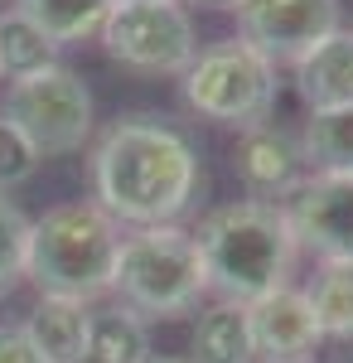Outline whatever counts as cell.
Segmentation results:
<instances>
[{"instance_id":"5b68a950","label":"cell","mask_w":353,"mask_h":363,"mask_svg":"<svg viewBox=\"0 0 353 363\" xmlns=\"http://www.w3.org/2000/svg\"><path fill=\"white\" fill-rule=\"evenodd\" d=\"M184 102L203 121L232 126V131H252L262 126L276 107V63L262 58L242 39H218L208 49H198L189 68H184Z\"/></svg>"},{"instance_id":"3957f363","label":"cell","mask_w":353,"mask_h":363,"mask_svg":"<svg viewBox=\"0 0 353 363\" xmlns=\"http://www.w3.org/2000/svg\"><path fill=\"white\" fill-rule=\"evenodd\" d=\"M121 228L92 199L54 203L39 218H29V247H25V281L39 286V296L58 301H102L111 296Z\"/></svg>"},{"instance_id":"603a6c76","label":"cell","mask_w":353,"mask_h":363,"mask_svg":"<svg viewBox=\"0 0 353 363\" xmlns=\"http://www.w3.org/2000/svg\"><path fill=\"white\" fill-rule=\"evenodd\" d=\"M145 363H189V359H164V354H150Z\"/></svg>"},{"instance_id":"9c48e42d","label":"cell","mask_w":353,"mask_h":363,"mask_svg":"<svg viewBox=\"0 0 353 363\" xmlns=\"http://www.w3.org/2000/svg\"><path fill=\"white\" fill-rule=\"evenodd\" d=\"M281 208L296 247L320 262H353V174H310Z\"/></svg>"},{"instance_id":"4fadbf2b","label":"cell","mask_w":353,"mask_h":363,"mask_svg":"<svg viewBox=\"0 0 353 363\" xmlns=\"http://www.w3.org/2000/svg\"><path fill=\"white\" fill-rule=\"evenodd\" d=\"M87 315H92V310L78 306V301L39 296L20 330H25V339L39 349L44 363H82V354H87Z\"/></svg>"},{"instance_id":"6da1fadb","label":"cell","mask_w":353,"mask_h":363,"mask_svg":"<svg viewBox=\"0 0 353 363\" xmlns=\"http://www.w3.org/2000/svg\"><path fill=\"white\" fill-rule=\"evenodd\" d=\"M92 203L116 228H164L198 194V155L164 116H116L92 145Z\"/></svg>"},{"instance_id":"5bb4252c","label":"cell","mask_w":353,"mask_h":363,"mask_svg":"<svg viewBox=\"0 0 353 363\" xmlns=\"http://www.w3.org/2000/svg\"><path fill=\"white\" fill-rule=\"evenodd\" d=\"M189 349H194L189 363H257L247 306H237V301H213V306H203L198 320H194Z\"/></svg>"},{"instance_id":"7c38bea8","label":"cell","mask_w":353,"mask_h":363,"mask_svg":"<svg viewBox=\"0 0 353 363\" xmlns=\"http://www.w3.org/2000/svg\"><path fill=\"white\" fill-rule=\"evenodd\" d=\"M291 68H296V92L310 116L353 107V29L339 25L325 44H315Z\"/></svg>"},{"instance_id":"8992f818","label":"cell","mask_w":353,"mask_h":363,"mask_svg":"<svg viewBox=\"0 0 353 363\" xmlns=\"http://www.w3.org/2000/svg\"><path fill=\"white\" fill-rule=\"evenodd\" d=\"M0 116L39 150V155H73L92 136V92L73 68H44L20 83H5Z\"/></svg>"},{"instance_id":"ac0fdd59","label":"cell","mask_w":353,"mask_h":363,"mask_svg":"<svg viewBox=\"0 0 353 363\" xmlns=\"http://www.w3.org/2000/svg\"><path fill=\"white\" fill-rule=\"evenodd\" d=\"M305 301L325 339H353V262H320Z\"/></svg>"},{"instance_id":"30bf717a","label":"cell","mask_w":353,"mask_h":363,"mask_svg":"<svg viewBox=\"0 0 353 363\" xmlns=\"http://www.w3.org/2000/svg\"><path fill=\"white\" fill-rule=\"evenodd\" d=\"M247 325H252V349L257 363H286V359H315V349L325 344L315 310L305 301V291L281 286L271 296H262L257 306H247Z\"/></svg>"},{"instance_id":"2e32d148","label":"cell","mask_w":353,"mask_h":363,"mask_svg":"<svg viewBox=\"0 0 353 363\" xmlns=\"http://www.w3.org/2000/svg\"><path fill=\"white\" fill-rule=\"evenodd\" d=\"M54 63H58V44L10 5V10L0 15V78H5V83H20V78L44 73V68H54Z\"/></svg>"},{"instance_id":"44dd1931","label":"cell","mask_w":353,"mask_h":363,"mask_svg":"<svg viewBox=\"0 0 353 363\" xmlns=\"http://www.w3.org/2000/svg\"><path fill=\"white\" fill-rule=\"evenodd\" d=\"M39 165H44V155H39V150L0 116V194L29 184V179L39 174Z\"/></svg>"},{"instance_id":"52a82bcc","label":"cell","mask_w":353,"mask_h":363,"mask_svg":"<svg viewBox=\"0 0 353 363\" xmlns=\"http://www.w3.org/2000/svg\"><path fill=\"white\" fill-rule=\"evenodd\" d=\"M102 49L131 73H179L198 58V34L179 0H116L102 20Z\"/></svg>"},{"instance_id":"7a4b0ae2","label":"cell","mask_w":353,"mask_h":363,"mask_svg":"<svg viewBox=\"0 0 353 363\" xmlns=\"http://www.w3.org/2000/svg\"><path fill=\"white\" fill-rule=\"evenodd\" d=\"M198 257H203V277L218 301H237V306H257L262 296H271L281 286H291L296 272V233L286 223L281 203H257V199H237L213 208L198 233Z\"/></svg>"},{"instance_id":"e0dca14e","label":"cell","mask_w":353,"mask_h":363,"mask_svg":"<svg viewBox=\"0 0 353 363\" xmlns=\"http://www.w3.org/2000/svg\"><path fill=\"white\" fill-rule=\"evenodd\" d=\"M116 0H15V10L25 15L29 25H39L58 49L63 44H78L87 34H97L107 10Z\"/></svg>"},{"instance_id":"cb8c5ba5","label":"cell","mask_w":353,"mask_h":363,"mask_svg":"<svg viewBox=\"0 0 353 363\" xmlns=\"http://www.w3.org/2000/svg\"><path fill=\"white\" fill-rule=\"evenodd\" d=\"M286 363H315V359H286Z\"/></svg>"},{"instance_id":"9a60e30c","label":"cell","mask_w":353,"mask_h":363,"mask_svg":"<svg viewBox=\"0 0 353 363\" xmlns=\"http://www.w3.org/2000/svg\"><path fill=\"white\" fill-rule=\"evenodd\" d=\"M150 325L126 306H102L87 315V354L82 363H145Z\"/></svg>"},{"instance_id":"7402d4cb","label":"cell","mask_w":353,"mask_h":363,"mask_svg":"<svg viewBox=\"0 0 353 363\" xmlns=\"http://www.w3.org/2000/svg\"><path fill=\"white\" fill-rule=\"evenodd\" d=\"M0 363H44L39 359V349L25 339V330H0Z\"/></svg>"},{"instance_id":"ffe728a7","label":"cell","mask_w":353,"mask_h":363,"mask_svg":"<svg viewBox=\"0 0 353 363\" xmlns=\"http://www.w3.org/2000/svg\"><path fill=\"white\" fill-rule=\"evenodd\" d=\"M25 247H29V218L10 194H0V296H10L25 281Z\"/></svg>"},{"instance_id":"277c9868","label":"cell","mask_w":353,"mask_h":363,"mask_svg":"<svg viewBox=\"0 0 353 363\" xmlns=\"http://www.w3.org/2000/svg\"><path fill=\"white\" fill-rule=\"evenodd\" d=\"M111 291L121 296V306L145 315H189L203 296H208V277H203V257L194 233L179 223L164 228H131L116 252V277Z\"/></svg>"},{"instance_id":"d6986e66","label":"cell","mask_w":353,"mask_h":363,"mask_svg":"<svg viewBox=\"0 0 353 363\" xmlns=\"http://www.w3.org/2000/svg\"><path fill=\"white\" fill-rule=\"evenodd\" d=\"M296 145L315 174H353V107L310 116Z\"/></svg>"},{"instance_id":"ba28073f","label":"cell","mask_w":353,"mask_h":363,"mask_svg":"<svg viewBox=\"0 0 353 363\" xmlns=\"http://www.w3.org/2000/svg\"><path fill=\"white\" fill-rule=\"evenodd\" d=\"M242 44L271 63H300L339 29V0H232Z\"/></svg>"},{"instance_id":"8fae6325","label":"cell","mask_w":353,"mask_h":363,"mask_svg":"<svg viewBox=\"0 0 353 363\" xmlns=\"http://www.w3.org/2000/svg\"><path fill=\"white\" fill-rule=\"evenodd\" d=\"M237 174L257 203H286L305 184V160H300L296 136H286L271 121L242 131L237 136Z\"/></svg>"},{"instance_id":"d4e9b609","label":"cell","mask_w":353,"mask_h":363,"mask_svg":"<svg viewBox=\"0 0 353 363\" xmlns=\"http://www.w3.org/2000/svg\"><path fill=\"white\" fill-rule=\"evenodd\" d=\"M213 5H232V0H213Z\"/></svg>"}]
</instances>
